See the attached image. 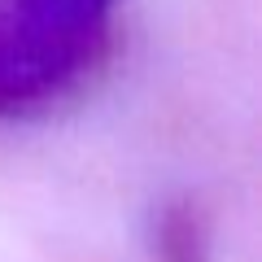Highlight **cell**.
I'll return each mask as SVG.
<instances>
[{
    "mask_svg": "<svg viewBox=\"0 0 262 262\" xmlns=\"http://www.w3.org/2000/svg\"><path fill=\"white\" fill-rule=\"evenodd\" d=\"M122 0H0V114L48 105L110 44Z\"/></svg>",
    "mask_w": 262,
    "mask_h": 262,
    "instance_id": "obj_1",
    "label": "cell"
}]
</instances>
